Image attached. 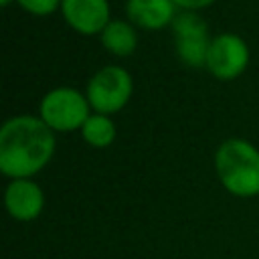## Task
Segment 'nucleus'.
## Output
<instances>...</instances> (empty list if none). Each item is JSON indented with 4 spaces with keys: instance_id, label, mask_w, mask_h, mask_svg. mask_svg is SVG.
Returning a JSON list of instances; mask_svg holds the SVG:
<instances>
[{
    "instance_id": "obj_9",
    "label": "nucleus",
    "mask_w": 259,
    "mask_h": 259,
    "mask_svg": "<svg viewBox=\"0 0 259 259\" xmlns=\"http://www.w3.org/2000/svg\"><path fill=\"white\" fill-rule=\"evenodd\" d=\"M125 16L134 26L146 30H158L170 26L176 12L172 0H125Z\"/></svg>"
},
{
    "instance_id": "obj_10",
    "label": "nucleus",
    "mask_w": 259,
    "mask_h": 259,
    "mask_svg": "<svg viewBox=\"0 0 259 259\" xmlns=\"http://www.w3.org/2000/svg\"><path fill=\"white\" fill-rule=\"evenodd\" d=\"M99 40L103 49L113 57H130L138 49V32L130 20L111 18L101 30Z\"/></svg>"
},
{
    "instance_id": "obj_2",
    "label": "nucleus",
    "mask_w": 259,
    "mask_h": 259,
    "mask_svg": "<svg viewBox=\"0 0 259 259\" xmlns=\"http://www.w3.org/2000/svg\"><path fill=\"white\" fill-rule=\"evenodd\" d=\"M214 170L227 192L241 198L259 194V150L243 140L229 138L214 152Z\"/></svg>"
},
{
    "instance_id": "obj_5",
    "label": "nucleus",
    "mask_w": 259,
    "mask_h": 259,
    "mask_svg": "<svg viewBox=\"0 0 259 259\" xmlns=\"http://www.w3.org/2000/svg\"><path fill=\"white\" fill-rule=\"evenodd\" d=\"M172 36H174V51L178 59L188 67H204L206 55L210 47V34L208 24L202 16L190 10H180L172 24Z\"/></svg>"
},
{
    "instance_id": "obj_14",
    "label": "nucleus",
    "mask_w": 259,
    "mask_h": 259,
    "mask_svg": "<svg viewBox=\"0 0 259 259\" xmlns=\"http://www.w3.org/2000/svg\"><path fill=\"white\" fill-rule=\"evenodd\" d=\"M12 2H14V0H0V4H2V6H4V8H6V6H10V4H12Z\"/></svg>"
},
{
    "instance_id": "obj_1",
    "label": "nucleus",
    "mask_w": 259,
    "mask_h": 259,
    "mask_svg": "<svg viewBox=\"0 0 259 259\" xmlns=\"http://www.w3.org/2000/svg\"><path fill=\"white\" fill-rule=\"evenodd\" d=\"M57 148L55 132L38 115H12L0 127V172L10 180L32 178Z\"/></svg>"
},
{
    "instance_id": "obj_3",
    "label": "nucleus",
    "mask_w": 259,
    "mask_h": 259,
    "mask_svg": "<svg viewBox=\"0 0 259 259\" xmlns=\"http://www.w3.org/2000/svg\"><path fill=\"white\" fill-rule=\"evenodd\" d=\"M134 93V77L127 69L119 65L99 67L87 81L85 95L91 105V111L111 115L121 111Z\"/></svg>"
},
{
    "instance_id": "obj_6",
    "label": "nucleus",
    "mask_w": 259,
    "mask_h": 259,
    "mask_svg": "<svg viewBox=\"0 0 259 259\" xmlns=\"http://www.w3.org/2000/svg\"><path fill=\"white\" fill-rule=\"evenodd\" d=\"M249 57V45L241 34L219 32L210 38L204 69L221 81H233L247 69Z\"/></svg>"
},
{
    "instance_id": "obj_4",
    "label": "nucleus",
    "mask_w": 259,
    "mask_h": 259,
    "mask_svg": "<svg viewBox=\"0 0 259 259\" xmlns=\"http://www.w3.org/2000/svg\"><path fill=\"white\" fill-rule=\"evenodd\" d=\"M91 113L87 95L75 87H55L38 101V117L53 132L81 130Z\"/></svg>"
},
{
    "instance_id": "obj_13",
    "label": "nucleus",
    "mask_w": 259,
    "mask_h": 259,
    "mask_svg": "<svg viewBox=\"0 0 259 259\" xmlns=\"http://www.w3.org/2000/svg\"><path fill=\"white\" fill-rule=\"evenodd\" d=\"M176 4V8L180 10H190V12H196V10H202L210 4H214L217 0H172Z\"/></svg>"
},
{
    "instance_id": "obj_7",
    "label": "nucleus",
    "mask_w": 259,
    "mask_h": 259,
    "mask_svg": "<svg viewBox=\"0 0 259 259\" xmlns=\"http://www.w3.org/2000/svg\"><path fill=\"white\" fill-rule=\"evenodd\" d=\"M61 14L73 30L85 36L101 34L111 20L107 0H61Z\"/></svg>"
},
{
    "instance_id": "obj_8",
    "label": "nucleus",
    "mask_w": 259,
    "mask_h": 259,
    "mask_svg": "<svg viewBox=\"0 0 259 259\" xmlns=\"http://www.w3.org/2000/svg\"><path fill=\"white\" fill-rule=\"evenodd\" d=\"M4 206L14 221H34L45 208V192L32 178L10 180L4 190Z\"/></svg>"
},
{
    "instance_id": "obj_12",
    "label": "nucleus",
    "mask_w": 259,
    "mask_h": 259,
    "mask_svg": "<svg viewBox=\"0 0 259 259\" xmlns=\"http://www.w3.org/2000/svg\"><path fill=\"white\" fill-rule=\"evenodd\" d=\"M14 2L32 16H49L55 10H61V0H14Z\"/></svg>"
},
{
    "instance_id": "obj_11",
    "label": "nucleus",
    "mask_w": 259,
    "mask_h": 259,
    "mask_svg": "<svg viewBox=\"0 0 259 259\" xmlns=\"http://www.w3.org/2000/svg\"><path fill=\"white\" fill-rule=\"evenodd\" d=\"M81 136L83 140L91 146V148H107L113 144L117 130H115V121L111 115H103V113H91L87 117V121L81 127Z\"/></svg>"
}]
</instances>
